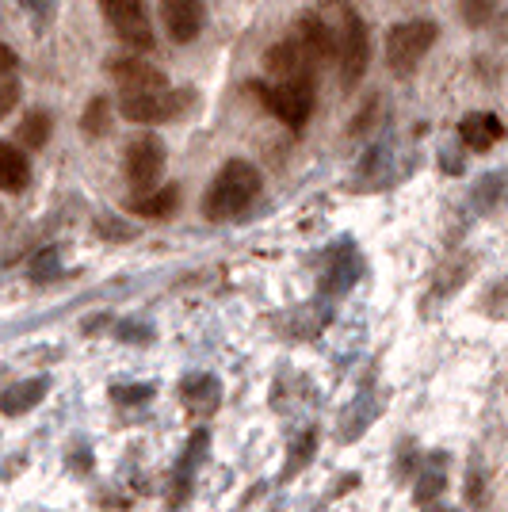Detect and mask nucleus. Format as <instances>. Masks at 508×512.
<instances>
[{"mask_svg": "<svg viewBox=\"0 0 508 512\" xmlns=\"http://www.w3.org/2000/svg\"><path fill=\"white\" fill-rule=\"evenodd\" d=\"M180 394H184V402L195 413H211L218 406V383H214L211 375H191L188 383L180 386Z\"/></svg>", "mask_w": 508, "mask_h": 512, "instance_id": "obj_16", "label": "nucleus"}, {"mask_svg": "<svg viewBox=\"0 0 508 512\" xmlns=\"http://www.w3.org/2000/svg\"><path fill=\"white\" fill-rule=\"evenodd\" d=\"M360 272H363V260H360V253H356V245H352V241H337V249L325 260L321 291H325V295H344V291L356 287Z\"/></svg>", "mask_w": 508, "mask_h": 512, "instance_id": "obj_11", "label": "nucleus"}, {"mask_svg": "<svg viewBox=\"0 0 508 512\" xmlns=\"http://www.w3.org/2000/svg\"><path fill=\"white\" fill-rule=\"evenodd\" d=\"M459 138H463L470 150L486 153L505 138V127H501V119L489 115V111H470V115H463V123H459Z\"/></svg>", "mask_w": 508, "mask_h": 512, "instance_id": "obj_13", "label": "nucleus"}, {"mask_svg": "<svg viewBox=\"0 0 508 512\" xmlns=\"http://www.w3.org/2000/svg\"><path fill=\"white\" fill-rule=\"evenodd\" d=\"M157 4H161V23L172 43L188 46L203 35V23H207L203 0H157Z\"/></svg>", "mask_w": 508, "mask_h": 512, "instance_id": "obj_8", "label": "nucleus"}, {"mask_svg": "<svg viewBox=\"0 0 508 512\" xmlns=\"http://www.w3.org/2000/svg\"><path fill=\"white\" fill-rule=\"evenodd\" d=\"M295 43L310 54L314 65L333 62V23H325L318 12H302L295 23Z\"/></svg>", "mask_w": 508, "mask_h": 512, "instance_id": "obj_12", "label": "nucleus"}, {"mask_svg": "<svg viewBox=\"0 0 508 512\" xmlns=\"http://www.w3.org/2000/svg\"><path fill=\"white\" fill-rule=\"evenodd\" d=\"M440 27L432 20H402L386 31V65L394 77H413L424 54L436 46Z\"/></svg>", "mask_w": 508, "mask_h": 512, "instance_id": "obj_3", "label": "nucleus"}, {"mask_svg": "<svg viewBox=\"0 0 508 512\" xmlns=\"http://www.w3.org/2000/svg\"><path fill=\"white\" fill-rule=\"evenodd\" d=\"M46 394V383L43 379H35V383H20V386H12V390H4L0 394V413H23V409H31L39 398Z\"/></svg>", "mask_w": 508, "mask_h": 512, "instance_id": "obj_17", "label": "nucleus"}, {"mask_svg": "<svg viewBox=\"0 0 508 512\" xmlns=\"http://www.w3.org/2000/svg\"><path fill=\"white\" fill-rule=\"evenodd\" d=\"M188 107V92L180 88H157V92H138V96H119V111L130 123H169Z\"/></svg>", "mask_w": 508, "mask_h": 512, "instance_id": "obj_7", "label": "nucleus"}, {"mask_svg": "<svg viewBox=\"0 0 508 512\" xmlns=\"http://www.w3.org/2000/svg\"><path fill=\"white\" fill-rule=\"evenodd\" d=\"M31 184V161L20 146L12 142H0V192L20 195Z\"/></svg>", "mask_w": 508, "mask_h": 512, "instance_id": "obj_14", "label": "nucleus"}, {"mask_svg": "<svg viewBox=\"0 0 508 512\" xmlns=\"http://www.w3.org/2000/svg\"><path fill=\"white\" fill-rule=\"evenodd\" d=\"M81 130H85L88 138H104L107 130H111V100L107 96H92L85 107V115H81Z\"/></svg>", "mask_w": 508, "mask_h": 512, "instance_id": "obj_18", "label": "nucleus"}, {"mask_svg": "<svg viewBox=\"0 0 508 512\" xmlns=\"http://www.w3.org/2000/svg\"><path fill=\"white\" fill-rule=\"evenodd\" d=\"M165 161H169V153H165V142L157 134H142V138L130 142L123 165H127V180L130 188H134V195H146L161 184Z\"/></svg>", "mask_w": 508, "mask_h": 512, "instance_id": "obj_5", "label": "nucleus"}, {"mask_svg": "<svg viewBox=\"0 0 508 512\" xmlns=\"http://www.w3.org/2000/svg\"><path fill=\"white\" fill-rule=\"evenodd\" d=\"M176 207H180V188H176V184H157L153 192L134 195V203H130V211L142 214V218H153V222L172 218Z\"/></svg>", "mask_w": 508, "mask_h": 512, "instance_id": "obj_15", "label": "nucleus"}, {"mask_svg": "<svg viewBox=\"0 0 508 512\" xmlns=\"http://www.w3.org/2000/svg\"><path fill=\"white\" fill-rule=\"evenodd\" d=\"M50 130H54L50 115L46 111H31L20 127V146L23 150H43L46 142H50Z\"/></svg>", "mask_w": 508, "mask_h": 512, "instance_id": "obj_19", "label": "nucleus"}, {"mask_svg": "<svg viewBox=\"0 0 508 512\" xmlns=\"http://www.w3.org/2000/svg\"><path fill=\"white\" fill-rule=\"evenodd\" d=\"M100 12L111 23V31L134 50H153V23L146 16V4L142 0H100Z\"/></svg>", "mask_w": 508, "mask_h": 512, "instance_id": "obj_6", "label": "nucleus"}, {"mask_svg": "<svg viewBox=\"0 0 508 512\" xmlns=\"http://www.w3.org/2000/svg\"><path fill=\"white\" fill-rule=\"evenodd\" d=\"M264 69H268L272 81H314L318 65L310 62V54L295 39H283V43L264 50Z\"/></svg>", "mask_w": 508, "mask_h": 512, "instance_id": "obj_9", "label": "nucleus"}, {"mask_svg": "<svg viewBox=\"0 0 508 512\" xmlns=\"http://www.w3.org/2000/svg\"><path fill=\"white\" fill-rule=\"evenodd\" d=\"M444 490V470H428V474H424L421 478V490H417V501H428V497H432V493H440Z\"/></svg>", "mask_w": 508, "mask_h": 512, "instance_id": "obj_22", "label": "nucleus"}, {"mask_svg": "<svg viewBox=\"0 0 508 512\" xmlns=\"http://www.w3.org/2000/svg\"><path fill=\"white\" fill-rule=\"evenodd\" d=\"M96 230L104 237H134V230H130L127 222H115L111 214H100V222H96Z\"/></svg>", "mask_w": 508, "mask_h": 512, "instance_id": "obj_23", "label": "nucleus"}, {"mask_svg": "<svg viewBox=\"0 0 508 512\" xmlns=\"http://www.w3.org/2000/svg\"><path fill=\"white\" fill-rule=\"evenodd\" d=\"M0 69H16V50L0 46Z\"/></svg>", "mask_w": 508, "mask_h": 512, "instance_id": "obj_24", "label": "nucleus"}, {"mask_svg": "<svg viewBox=\"0 0 508 512\" xmlns=\"http://www.w3.org/2000/svg\"><path fill=\"white\" fill-rule=\"evenodd\" d=\"M107 69H111V77L119 85V96H138V92L169 88V77L153 62H146V58H115Z\"/></svg>", "mask_w": 508, "mask_h": 512, "instance_id": "obj_10", "label": "nucleus"}, {"mask_svg": "<svg viewBox=\"0 0 508 512\" xmlns=\"http://www.w3.org/2000/svg\"><path fill=\"white\" fill-rule=\"evenodd\" d=\"M20 100V77H16V69H0V119L16 107Z\"/></svg>", "mask_w": 508, "mask_h": 512, "instance_id": "obj_21", "label": "nucleus"}, {"mask_svg": "<svg viewBox=\"0 0 508 512\" xmlns=\"http://www.w3.org/2000/svg\"><path fill=\"white\" fill-rule=\"evenodd\" d=\"M253 92L291 130H302L314 115V81H260Z\"/></svg>", "mask_w": 508, "mask_h": 512, "instance_id": "obj_4", "label": "nucleus"}, {"mask_svg": "<svg viewBox=\"0 0 508 512\" xmlns=\"http://www.w3.org/2000/svg\"><path fill=\"white\" fill-rule=\"evenodd\" d=\"M333 62L340 65V85L356 88L371 69V31L356 8H340L333 27Z\"/></svg>", "mask_w": 508, "mask_h": 512, "instance_id": "obj_2", "label": "nucleus"}, {"mask_svg": "<svg viewBox=\"0 0 508 512\" xmlns=\"http://www.w3.org/2000/svg\"><path fill=\"white\" fill-rule=\"evenodd\" d=\"M256 195H260V172H256V165L233 157V161H226L222 169L214 172L211 188L203 195V214L211 222H230V218H241L253 207Z\"/></svg>", "mask_w": 508, "mask_h": 512, "instance_id": "obj_1", "label": "nucleus"}, {"mask_svg": "<svg viewBox=\"0 0 508 512\" xmlns=\"http://www.w3.org/2000/svg\"><path fill=\"white\" fill-rule=\"evenodd\" d=\"M459 12H463L466 27L482 31V27H489V23L497 20V12H501V0H459Z\"/></svg>", "mask_w": 508, "mask_h": 512, "instance_id": "obj_20", "label": "nucleus"}]
</instances>
